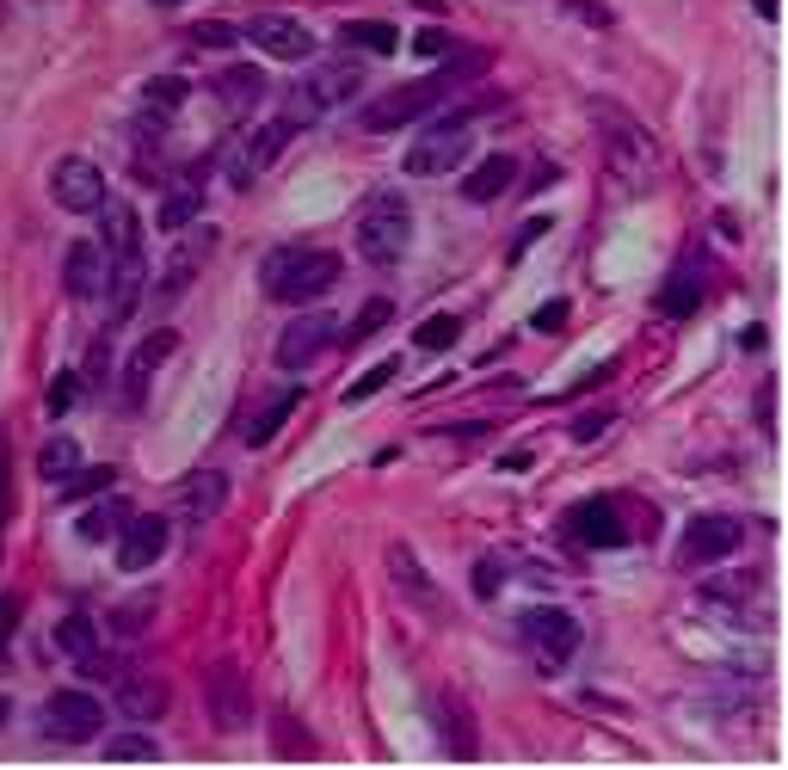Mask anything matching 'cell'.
<instances>
[{
	"label": "cell",
	"mask_w": 788,
	"mask_h": 770,
	"mask_svg": "<svg viewBox=\"0 0 788 770\" xmlns=\"http://www.w3.org/2000/svg\"><path fill=\"white\" fill-rule=\"evenodd\" d=\"M487 68V56L480 49H468V56H456V63L444 68V75H425V80H407V87H395V93L370 99V105L357 111V130H370V136H382V130H401L413 124V118H425V111H437L456 87H463L468 75H480Z\"/></svg>",
	"instance_id": "1"
},
{
	"label": "cell",
	"mask_w": 788,
	"mask_h": 770,
	"mask_svg": "<svg viewBox=\"0 0 788 770\" xmlns=\"http://www.w3.org/2000/svg\"><path fill=\"white\" fill-rule=\"evenodd\" d=\"M259 278H265V297L296 309V302H314V297H326V290L340 283V253H326V247H278L259 266Z\"/></svg>",
	"instance_id": "2"
},
{
	"label": "cell",
	"mask_w": 788,
	"mask_h": 770,
	"mask_svg": "<svg viewBox=\"0 0 788 770\" xmlns=\"http://www.w3.org/2000/svg\"><path fill=\"white\" fill-rule=\"evenodd\" d=\"M591 124H598L603 148H610V167H617L629 186H647V179L659 174V142L647 136L641 118H629V111L610 105V99H591Z\"/></svg>",
	"instance_id": "3"
},
{
	"label": "cell",
	"mask_w": 788,
	"mask_h": 770,
	"mask_svg": "<svg viewBox=\"0 0 788 770\" xmlns=\"http://www.w3.org/2000/svg\"><path fill=\"white\" fill-rule=\"evenodd\" d=\"M364 93V68L345 56V63H314L309 75L290 87V118L296 130H309V124H321V118H333V111H345L352 99Z\"/></svg>",
	"instance_id": "4"
},
{
	"label": "cell",
	"mask_w": 788,
	"mask_h": 770,
	"mask_svg": "<svg viewBox=\"0 0 788 770\" xmlns=\"http://www.w3.org/2000/svg\"><path fill=\"white\" fill-rule=\"evenodd\" d=\"M407 247H413V210H407V198L401 191H376L370 204L357 210V253L370 266H395Z\"/></svg>",
	"instance_id": "5"
},
{
	"label": "cell",
	"mask_w": 788,
	"mask_h": 770,
	"mask_svg": "<svg viewBox=\"0 0 788 770\" xmlns=\"http://www.w3.org/2000/svg\"><path fill=\"white\" fill-rule=\"evenodd\" d=\"M518 641L536 660V672H561L579 654V616L561 611V604H536V611L518 616Z\"/></svg>",
	"instance_id": "6"
},
{
	"label": "cell",
	"mask_w": 788,
	"mask_h": 770,
	"mask_svg": "<svg viewBox=\"0 0 788 770\" xmlns=\"http://www.w3.org/2000/svg\"><path fill=\"white\" fill-rule=\"evenodd\" d=\"M468 142H475V130H468V118H444V124H432L425 136L407 148V174L413 179H444L456 174L468 160Z\"/></svg>",
	"instance_id": "7"
},
{
	"label": "cell",
	"mask_w": 788,
	"mask_h": 770,
	"mask_svg": "<svg viewBox=\"0 0 788 770\" xmlns=\"http://www.w3.org/2000/svg\"><path fill=\"white\" fill-rule=\"evenodd\" d=\"M290 136H296V124L290 118H271V124H253L247 136L234 142V155H229V186L234 191H247L253 179H265L271 174V160L290 148Z\"/></svg>",
	"instance_id": "8"
},
{
	"label": "cell",
	"mask_w": 788,
	"mask_h": 770,
	"mask_svg": "<svg viewBox=\"0 0 788 770\" xmlns=\"http://www.w3.org/2000/svg\"><path fill=\"white\" fill-rule=\"evenodd\" d=\"M740 543H745V524L740 518H726V512H702V518H690V531H684L678 561H684V573H702V567L726 561Z\"/></svg>",
	"instance_id": "9"
},
{
	"label": "cell",
	"mask_w": 788,
	"mask_h": 770,
	"mask_svg": "<svg viewBox=\"0 0 788 770\" xmlns=\"http://www.w3.org/2000/svg\"><path fill=\"white\" fill-rule=\"evenodd\" d=\"M203 703H210L217 734H241V727L253 722V684H247V672H241L234 660H217V666H210V678H203Z\"/></svg>",
	"instance_id": "10"
},
{
	"label": "cell",
	"mask_w": 788,
	"mask_h": 770,
	"mask_svg": "<svg viewBox=\"0 0 788 770\" xmlns=\"http://www.w3.org/2000/svg\"><path fill=\"white\" fill-rule=\"evenodd\" d=\"M99 727H106V708L93 691H56L44 703V734L63 746H87V739H99Z\"/></svg>",
	"instance_id": "11"
},
{
	"label": "cell",
	"mask_w": 788,
	"mask_h": 770,
	"mask_svg": "<svg viewBox=\"0 0 788 770\" xmlns=\"http://www.w3.org/2000/svg\"><path fill=\"white\" fill-rule=\"evenodd\" d=\"M561 531L573 536V543H586V549H622L629 543V524H622V500H610V493H598V500H579L561 518Z\"/></svg>",
	"instance_id": "12"
},
{
	"label": "cell",
	"mask_w": 788,
	"mask_h": 770,
	"mask_svg": "<svg viewBox=\"0 0 788 770\" xmlns=\"http://www.w3.org/2000/svg\"><path fill=\"white\" fill-rule=\"evenodd\" d=\"M241 37H247V44H259L265 56H278V63H309V56H314V32L302 25V19H290V13H259V19H247V25H241Z\"/></svg>",
	"instance_id": "13"
},
{
	"label": "cell",
	"mask_w": 788,
	"mask_h": 770,
	"mask_svg": "<svg viewBox=\"0 0 788 770\" xmlns=\"http://www.w3.org/2000/svg\"><path fill=\"white\" fill-rule=\"evenodd\" d=\"M49 198H56L63 210H75V216L99 210V204H106V174H99V160H87V155L56 160V174H49Z\"/></svg>",
	"instance_id": "14"
},
{
	"label": "cell",
	"mask_w": 788,
	"mask_h": 770,
	"mask_svg": "<svg viewBox=\"0 0 788 770\" xmlns=\"http://www.w3.org/2000/svg\"><path fill=\"white\" fill-rule=\"evenodd\" d=\"M333 339H340V321L333 315H296L290 327L278 333V364L284 370H309Z\"/></svg>",
	"instance_id": "15"
},
{
	"label": "cell",
	"mask_w": 788,
	"mask_h": 770,
	"mask_svg": "<svg viewBox=\"0 0 788 770\" xmlns=\"http://www.w3.org/2000/svg\"><path fill=\"white\" fill-rule=\"evenodd\" d=\"M167 536H173L167 518H155V512L136 518V512H130V524L118 531V567H124V573H148V567L167 555Z\"/></svg>",
	"instance_id": "16"
},
{
	"label": "cell",
	"mask_w": 788,
	"mask_h": 770,
	"mask_svg": "<svg viewBox=\"0 0 788 770\" xmlns=\"http://www.w3.org/2000/svg\"><path fill=\"white\" fill-rule=\"evenodd\" d=\"M173 346H179V339H173V333L160 327V333H148V339H142V346L130 351V364H124V408H130V413L142 408V394H148V377H155L160 364L173 358Z\"/></svg>",
	"instance_id": "17"
},
{
	"label": "cell",
	"mask_w": 788,
	"mask_h": 770,
	"mask_svg": "<svg viewBox=\"0 0 788 770\" xmlns=\"http://www.w3.org/2000/svg\"><path fill=\"white\" fill-rule=\"evenodd\" d=\"M118 708H124V722H160L167 715V684L155 672H118Z\"/></svg>",
	"instance_id": "18"
},
{
	"label": "cell",
	"mask_w": 788,
	"mask_h": 770,
	"mask_svg": "<svg viewBox=\"0 0 788 770\" xmlns=\"http://www.w3.org/2000/svg\"><path fill=\"white\" fill-rule=\"evenodd\" d=\"M106 247H99V241H75V247H68V266H63V278H68V297L75 302H93L99 290H106Z\"/></svg>",
	"instance_id": "19"
},
{
	"label": "cell",
	"mask_w": 788,
	"mask_h": 770,
	"mask_svg": "<svg viewBox=\"0 0 788 770\" xmlns=\"http://www.w3.org/2000/svg\"><path fill=\"white\" fill-rule=\"evenodd\" d=\"M222 500H229V475L222 469H198L186 488H179V518L186 524H210L222 512Z\"/></svg>",
	"instance_id": "20"
},
{
	"label": "cell",
	"mask_w": 788,
	"mask_h": 770,
	"mask_svg": "<svg viewBox=\"0 0 788 770\" xmlns=\"http://www.w3.org/2000/svg\"><path fill=\"white\" fill-rule=\"evenodd\" d=\"M106 315H111V327H124L130 321V309H136V297H142V253L136 259H111L106 266Z\"/></svg>",
	"instance_id": "21"
},
{
	"label": "cell",
	"mask_w": 788,
	"mask_h": 770,
	"mask_svg": "<svg viewBox=\"0 0 788 770\" xmlns=\"http://www.w3.org/2000/svg\"><path fill=\"white\" fill-rule=\"evenodd\" d=\"M99 216H106V228H99V247H106V259H136L142 253V216L130 204H99Z\"/></svg>",
	"instance_id": "22"
},
{
	"label": "cell",
	"mask_w": 788,
	"mask_h": 770,
	"mask_svg": "<svg viewBox=\"0 0 788 770\" xmlns=\"http://www.w3.org/2000/svg\"><path fill=\"white\" fill-rule=\"evenodd\" d=\"M696 309H702V266H696V259H678L672 278H665V290H659V315L690 321Z\"/></svg>",
	"instance_id": "23"
},
{
	"label": "cell",
	"mask_w": 788,
	"mask_h": 770,
	"mask_svg": "<svg viewBox=\"0 0 788 770\" xmlns=\"http://www.w3.org/2000/svg\"><path fill=\"white\" fill-rule=\"evenodd\" d=\"M210 93H217V105L229 111V118H247L265 99V75L259 68H222V75L210 80Z\"/></svg>",
	"instance_id": "24"
},
{
	"label": "cell",
	"mask_w": 788,
	"mask_h": 770,
	"mask_svg": "<svg viewBox=\"0 0 788 770\" xmlns=\"http://www.w3.org/2000/svg\"><path fill=\"white\" fill-rule=\"evenodd\" d=\"M511 186H518V160L511 155H487L475 174L463 179V198L468 204H493V198H506Z\"/></svg>",
	"instance_id": "25"
},
{
	"label": "cell",
	"mask_w": 788,
	"mask_h": 770,
	"mask_svg": "<svg viewBox=\"0 0 788 770\" xmlns=\"http://www.w3.org/2000/svg\"><path fill=\"white\" fill-rule=\"evenodd\" d=\"M296 408H302V389H278L259 413H253V420H241V438H247V444H271L284 425L296 420Z\"/></svg>",
	"instance_id": "26"
},
{
	"label": "cell",
	"mask_w": 788,
	"mask_h": 770,
	"mask_svg": "<svg viewBox=\"0 0 788 770\" xmlns=\"http://www.w3.org/2000/svg\"><path fill=\"white\" fill-rule=\"evenodd\" d=\"M124 524H130V505H124V500H93V505L75 518V536H80V543H111Z\"/></svg>",
	"instance_id": "27"
},
{
	"label": "cell",
	"mask_w": 788,
	"mask_h": 770,
	"mask_svg": "<svg viewBox=\"0 0 788 770\" xmlns=\"http://www.w3.org/2000/svg\"><path fill=\"white\" fill-rule=\"evenodd\" d=\"M437 722L450 734V758H475V715H468V703L456 691L437 696Z\"/></svg>",
	"instance_id": "28"
},
{
	"label": "cell",
	"mask_w": 788,
	"mask_h": 770,
	"mask_svg": "<svg viewBox=\"0 0 788 770\" xmlns=\"http://www.w3.org/2000/svg\"><path fill=\"white\" fill-rule=\"evenodd\" d=\"M340 44L364 49V56H395L401 37H395V25H382V19H352V25H340Z\"/></svg>",
	"instance_id": "29"
},
{
	"label": "cell",
	"mask_w": 788,
	"mask_h": 770,
	"mask_svg": "<svg viewBox=\"0 0 788 770\" xmlns=\"http://www.w3.org/2000/svg\"><path fill=\"white\" fill-rule=\"evenodd\" d=\"M198 210H203V167H191L186 186L173 191L167 210H160V228H173V235H179V228H191V222H198Z\"/></svg>",
	"instance_id": "30"
},
{
	"label": "cell",
	"mask_w": 788,
	"mask_h": 770,
	"mask_svg": "<svg viewBox=\"0 0 788 770\" xmlns=\"http://www.w3.org/2000/svg\"><path fill=\"white\" fill-rule=\"evenodd\" d=\"M37 469H44V481H56V488H68V481H75V475H80V444L56 432V438L44 444V456H37Z\"/></svg>",
	"instance_id": "31"
},
{
	"label": "cell",
	"mask_w": 788,
	"mask_h": 770,
	"mask_svg": "<svg viewBox=\"0 0 788 770\" xmlns=\"http://www.w3.org/2000/svg\"><path fill=\"white\" fill-rule=\"evenodd\" d=\"M388 573H395V585H401V592L413 598V604H437V592H432V580L419 573L413 549H401V543H395V549H388Z\"/></svg>",
	"instance_id": "32"
},
{
	"label": "cell",
	"mask_w": 788,
	"mask_h": 770,
	"mask_svg": "<svg viewBox=\"0 0 788 770\" xmlns=\"http://www.w3.org/2000/svg\"><path fill=\"white\" fill-rule=\"evenodd\" d=\"M203 253H210V235L186 241V247L173 253V259H167V278H160V297H179V290H186V283H191V271L203 266Z\"/></svg>",
	"instance_id": "33"
},
{
	"label": "cell",
	"mask_w": 788,
	"mask_h": 770,
	"mask_svg": "<svg viewBox=\"0 0 788 770\" xmlns=\"http://www.w3.org/2000/svg\"><path fill=\"white\" fill-rule=\"evenodd\" d=\"M106 758H111V765H155L160 746H155V734L142 727V734H118V739H106Z\"/></svg>",
	"instance_id": "34"
},
{
	"label": "cell",
	"mask_w": 788,
	"mask_h": 770,
	"mask_svg": "<svg viewBox=\"0 0 788 770\" xmlns=\"http://www.w3.org/2000/svg\"><path fill=\"white\" fill-rule=\"evenodd\" d=\"M56 647H63L68 660L93 654V647H99V623H93V616H63V623H56Z\"/></svg>",
	"instance_id": "35"
},
{
	"label": "cell",
	"mask_w": 788,
	"mask_h": 770,
	"mask_svg": "<svg viewBox=\"0 0 788 770\" xmlns=\"http://www.w3.org/2000/svg\"><path fill=\"white\" fill-rule=\"evenodd\" d=\"M186 80L179 75H160V80H148V87H142V111H160V118H173V111L186 105Z\"/></svg>",
	"instance_id": "36"
},
{
	"label": "cell",
	"mask_w": 788,
	"mask_h": 770,
	"mask_svg": "<svg viewBox=\"0 0 788 770\" xmlns=\"http://www.w3.org/2000/svg\"><path fill=\"white\" fill-rule=\"evenodd\" d=\"M413 339H419V351H450L456 339H463V321L456 315H432V321H419Z\"/></svg>",
	"instance_id": "37"
},
{
	"label": "cell",
	"mask_w": 788,
	"mask_h": 770,
	"mask_svg": "<svg viewBox=\"0 0 788 770\" xmlns=\"http://www.w3.org/2000/svg\"><path fill=\"white\" fill-rule=\"evenodd\" d=\"M757 592H764L757 580H740V585H709V592H702V604H709V611H726V623H740V598H757Z\"/></svg>",
	"instance_id": "38"
},
{
	"label": "cell",
	"mask_w": 788,
	"mask_h": 770,
	"mask_svg": "<svg viewBox=\"0 0 788 770\" xmlns=\"http://www.w3.org/2000/svg\"><path fill=\"white\" fill-rule=\"evenodd\" d=\"M395 377H401V358H382V364H370V370H364V377H357L352 389H345V401L357 408V401H370L376 389H388Z\"/></svg>",
	"instance_id": "39"
},
{
	"label": "cell",
	"mask_w": 788,
	"mask_h": 770,
	"mask_svg": "<svg viewBox=\"0 0 788 770\" xmlns=\"http://www.w3.org/2000/svg\"><path fill=\"white\" fill-rule=\"evenodd\" d=\"M148 616H155V598H130V604H118V611H111V629H118V635H142V623H148Z\"/></svg>",
	"instance_id": "40"
},
{
	"label": "cell",
	"mask_w": 788,
	"mask_h": 770,
	"mask_svg": "<svg viewBox=\"0 0 788 770\" xmlns=\"http://www.w3.org/2000/svg\"><path fill=\"white\" fill-rule=\"evenodd\" d=\"M388 315H395V302H388V297L364 302V309H357V321H352V339H370V333H382Z\"/></svg>",
	"instance_id": "41"
},
{
	"label": "cell",
	"mask_w": 788,
	"mask_h": 770,
	"mask_svg": "<svg viewBox=\"0 0 788 770\" xmlns=\"http://www.w3.org/2000/svg\"><path fill=\"white\" fill-rule=\"evenodd\" d=\"M75 672L87 678V684H118V672H124V666H118V660H106V654L93 647V654H80V660H75Z\"/></svg>",
	"instance_id": "42"
},
{
	"label": "cell",
	"mask_w": 788,
	"mask_h": 770,
	"mask_svg": "<svg viewBox=\"0 0 788 770\" xmlns=\"http://www.w3.org/2000/svg\"><path fill=\"white\" fill-rule=\"evenodd\" d=\"M191 44H203V49H229V44H241V25H229V19H210V25H198V32H191Z\"/></svg>",
	"instance_id": "43"
},
{
	"label": "cell",
	"mask_w": 788,
	"mask_h": 770,
	"mask_svg": "<svg viewBox=\"0 0 788 770\" xmlns=\"http://www.w3.org/2000/svg\"><path fill=\"white\" fill-rule=\"evenodd\" d=\"M567 315H573V302L555 297V302H542L536 315H530V327H536V333H567Z\"/></svg>",
	"instance_id": "44"
},
{
	"label": "cell",
	"mask_w": 788,
	"mask_h": 770,
	"mask_svg": "<svg viewBox=\"0 0 788 770\" xmlns=\"http://www.w3.org/2000/svg\"><path fill=\"white\" fill-rule=\"evenodd\" d=\"M499 585H506V561H499V555H480L475 561V598H493Z\"/></svg>",
	"instance_id": "45"
},
{
	"label": "cell",
	"mask_w": 788,
	"mask_h": 770,
	"mask_svg": "<svg viewBox=\"0 0 788 770\" xmlns=\"http://www.w3.org/2000/svg\"><path fill=\"white\" fill-rule=\"evenodd\" d=\"M19 611H25V598H19V592H7V598H0V647L13 641V629H19Z\"/></svg>",
	"instance_id": "46"
},
{
	"label": "cell",
	"mask_w": 788,
	"mask_h": 770,
	"mask_svg": "<svg viewBox=\"0 0 788 770\" xmlns=\"http://www.w3.org/2000/svg\"><path fill=\"white\" fill-rule=\"evenodd\" d=\"M610 420H617V413H586V420H573V438H579V444L603 438V432H610Z\"/></svg>",
	"instance_id": "47"
},
{
	"label": "cell",
	"mask_w": 788,
	"mask_h": 770,
	"mask_svg": "<svg viewBox=\"0 0 788 770\" xmlns=\"http://www.w3.org/2000/svg\"><path fill=\"white\" fill-rule=\"evenodd\" d=\"M75 408V377H56V389H49V413H68Z\"/></svg>",
	"instance_id": "48"
},
{
	"label": "cell",
	"mask_w": 788,
	"mask_h": 770,
	"mask_svg": "<svg viewBox=\"0 0 788 770\" xmlns=\"http://www.w3.org/2000/svg\"><path fill=\"white\" fill-rule=\"evenodd\" d=\"M93 488L99 493L111 488V469H93V475H75V481H68V493H93Z\"/></svg>",
	"instance_id": "49"
},
{
	"label": "cell",
	"mask_w": 788,
	"mask_h": 770,
	"mask_svg": "<svg viewBox=\"0 0 788 770\" xmlns=\"http://www.w3.org/2000/svg\"><path fill=\"white\" fill-rule=\"evenodd\" d=\"M419 56H450V32H419Z\"/></svg>",
	"instance_id": "50"
},
{
	"label": "cell",
	"mask_w": 788,
	"mask_h": 770,
	"mask_svg": "<svg viewBox=\"0 0 788 770\" xmlns=\"http://www.w3.org/2000/svg\"><path fill=\"white\" fill-rule=\"evenodd\" d=\"M536 235H548V216H530V222H524V235L511 241V253H524V247H530V241H536Z\"/></svg>",
	"instance_id": "51"
},
{
	"label": "cell",
	"mask_w": 788,
	"mask_h": 770,
	"mask_svg": "<svg viewBox=\"0 0 788 770\" xmlns=\"http://www.w3.org/2000/svg\"><path fill=\"white\" fill-rule=\"evenodd\" d=\"M555 179H561V174H555V167H548V160H536V174H530V186H536V191H542V186H555Z\"/></svg>",
	"instance_id": "52"
},
{
	"label": "cell",
	"mask_w": 788,
	"mask_h": 770,
	"mask_svg": "<svg viewBox=\"0 0 788 770\" xmlns=\"http://www.w3.org/2000/svg\"><path fill=\"white\" fill-rule=\"evenodd\" d=\"M752 7H757V13H764V19H776V0H752Z\"/></svg>",
	"instance_id": "53"
},
{
	"label": "cell",
	"mask_w": 788,
	"mask_h": 770,
	"mask_svg": "<svg viewBox=\"0 0 788 770\" xmlns=\"http://www.w3.org/2000/svg\"><path fill=\"white\" fill-rule=\"evenodd\" d=\"M413 7H425V13H437V7H444V0H413Z\"/></svg>",
	"instance_id": "54"
},
{
	"label": "cell",
	"mask_w": 788,
	"mask_h": 770,
	"mask_svg": "<svg viewBox=\"0 0 788 770\" xmlns=\"http://www.w3.org/2000/svg\"><path fill=\"white\" fill-rule=\"evenodd\" d=\"M7 715H13V703H7V696H0V727H7Z\"/></svg>",
	"instance_id": "55"
},
{
	"label": "cell",
	"mask_w": 788,
	"mask_h": 770,
	"mask_svg": "<svg viewBox=\"0 0 788 770\" xmlns=\"http://www.w3.org/2000/svg\"><path fill=\"white\" fill-rule=\"evenodd\" d=\"M160 7H179V0H160Z\"/></svg>",
	"instance_id": "56"
},
{
	"label": "cell",
	"mask_w": 788,
	"mask_h": 770,
	"mask_svg": "<svg viewBox=\"0 0 788 770\" xmlns=\"http://www.w3.org/2000/svg\"><path fill=\"white\" fill-rule=\"evenodd\" d=\"M0 25H7V13H0Z\"/></svg>",
	"instance_id": "57"
}]
</instances>
